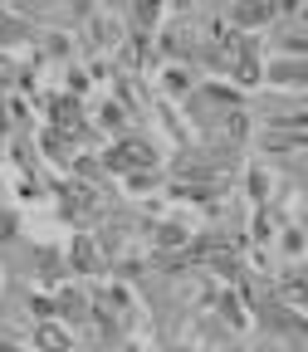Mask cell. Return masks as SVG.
Segmentation results:
<instances>
[{"mask_svg": "<svg viewBox=\"0 0 308 352\" xmlns=\"http://www.w3.org/2000/svg\"><path fill=\"white\" fill-rule=\"evenodd\" d=\"M39 342H44V347H54V352H69V338H64L59 328H44V333H39Z\"/></svg>", "mask_w": 308, "mask_h": 352, "instance_id": "obj_3", "label": "cell"}, {"mask_svg": "<svg viewBox=\"0 0 308 352\" xmlns=\"http://www.w3.org/2000/svg\"><path fill=\"white\" fill-rule=\"evenodd\" d=\"M157 240H162V245H186V230H182V226H162Z\"/></svg>", "mask_w": 308, "mask_h": 352, "instance_id": "obj_4", "label": "cell"}, {"mask_svg": "<svg viewBox=\"0 0 308 352\" xmlns=\"http://www.w3.org/2000/svg\"><path fill=\"white\" fill-rule=\"evenodd\" d=\"M166 88H171V94H182V88H186V74L171 69V74H166Z\"/></svg>", "mask_w": 308, "mask_h": 352, "instance_id": "obj_6", "label": "cell"}, {"mask_svg": "<svg viewBox=\"0 0 308 352\" xmlns=\"http://www.w3.org/2000/svg\"><path fill=\"white\" fill-rule=\"evenodd\" d=\"M59 122H64V127H78V108H74V103H69V98H64V103H59Z\"/></svg>", "mask_w": 308, "mask_h": 352, "instance_id": "obj_5", "label": "cell"}, {"mask_svg": "<svg viewBox=\"0 0 308 352\" xmlns=\"http://www.w3.org/2000/svg\"><path fill=\"white\" fill-rule=\"evenodd\" d=\"M157 157H152V147L147 142H118L113 152H108V166H118V171H132V166H152Z\"/></svg>", "mask_w": 308, "mask_h": 352, "instance_id": "obj_1", "label": "cell"}, {"mask_svg": "<svg viewBox=\"0 0 308 352\" xmlns=\"http://www.w3.org/2000/svg\"><path fill=\"white\" fill-rule=\"evenodd\" d=\"M230 15H235V25H264L274 15V6H235Z\"/></svg>", "mask_w": 308, "mask_h": 352, "instance_id": "obj_2", "label": "cell"}]
</instances>
